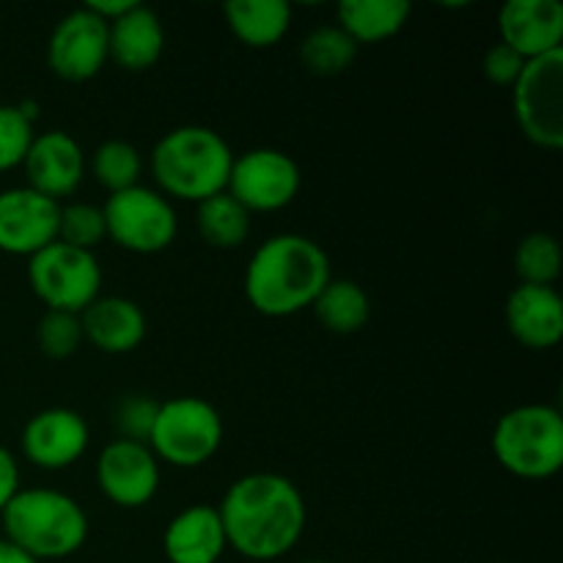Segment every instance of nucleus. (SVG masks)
<instances>
[{
  "instance_id": "27",
  "label": "nucleus",
  "mask_w": 563,
  "mask_h": 563,
  "mask_svg": "<svg viewBox=\"0 0 563 563\" xmlns=\"http://www.w3.org/2000/svg\"><path fill=\"white\" fill-rule=\"evenodd\" d=\"M515 273L520 284L553 286L561 275V245L548 231L522 236L515 251Z\"/></svg>"
},
{
  "instance_id": "10",
  "label": "nucleus",
  "mask_w": 563,
  "mask_h": 563,
  "mask_svg": "<svg viewBox=\"0 0 563 563\" xmlns=\"http://www.w3.org/2000/svg\"><path fill=\"white\" fill-rule=\"evenodd\" d=\"M300 187L302 170L289 154L278 148H251L234 157L225 192L251 214H267L289 207Z\"/></svg>"
},
{
  "instance_id": "18",
  "label": "nucleus",
  "mask_w": 563,
  "mask_h": 563,
  "mask_svg": "<svg viewBox=\"0 0 563 563\" xmlns=\"http://www.w3.org/2000/svg\"><path fill=\"white\" fill-rule=\"evenodd\" d=\"M82 339L104 355H126L146 339V313L126 297H97L80 313Z\"/></svg>"
},
{
  "instance_id": "17",
  "label": "nucleus",
  "mask_w": 563,
  "mask_h": 563,
  "mask_svg": "<svg viewBox=\"0 0 563 563\" xmlns=\"http://www.w3.org/2000/svg\"><path fill=\"white\" fill-rule=\"evenodd\" d=\"M506 324L528 350H553L563 339V300L553 286L520 284L506 300Z\"/></svg>"
},
{
  "instance_id": "5",
  "label": "nucleus",
  "mask_w": 563,
  "mask_h": 563,
  "mask_svg": "<svg viewBox=\"0 0 563 563\" xmlns=\"http://www.w3.org/2000/svg\"><path fill=\"white\" fill-rule=\"evenodd\" d=\"M493 454L504 471L544 482L563 467V418L550 405H522L498 418Z\"/></svg>"
},
{
  "instance_id": "14",
  "label": "nucleus",
  "mask_w": 563,
  "mask_h": 563,
  "mask_svg": "<svg viewBox=\"0 0 563 563\" xmlns=\"http://www.w3.org/2000/svg\"><path fill=\"white\" fill-rule=\"evenodd\" d=\"M91 432L80 412L49 407L36 412L22 429V456L42 471H66L88 451Z\"/></svg>"
},
{
  "instance_id": "22",
  "label": "nucleus",
  "mask_w": 563,
  "mask_h": 563,
  "mask_svg": "<svg viewBox=\"0 0 563 563\" xmlns=\"http://www.w3.org/2000/svg\"><path fill=\"white\" fill-rule=\"evenodd\" d=\"M410 14L412 5L407 0H344L335 9V22L361 47L394 38Z\"/></svg>"
},
{
  "instance_id": "21",
  "label": "nucleus",
  "mask_w": 563,
  "mask_h": 563,
  "mask_svg": "<svg viewBox=\"0 0 563 563\" xmlns=\"http://www.w3.org/2000/svg\"><path fill=\"white\" fill-rule=\"evenodd\" d=\"M223 14L229 31L251 49L275 47L291 27V5L286 0H229Z\"/></svg>"
},
{
  "instance_id": "1",
  "label": "nucleus",
  "mask_w": 563,
  "mask_h": 563,
  "mask_svg": "<svg viewBox=\"0 0 563 563\" xmlns=\"http://www.w3.org/2000/svg\"><path fill=\"white\" fill-rule=\"evenodd\" d=\"M218 515L229 548L247 561L284 559L297 548L308 520L300 487L278 473L236 478Z\"/></svg>"
},
{
  "instance_id": "36",
  "label": "nucleus",
  "mask_w": 563,
  "mask_h": 563,
  "mask_svg": "<svg viewBox=\"0 0 563 563\" xmlns=\"http://www.w3.org/2000/svg\"><path fill=\"white\" fill-rule=\"evenodd\" d=\"M302 563H330V561H302Z\"/></svg>"
},
{
  "instance_id": "16",
  "label": "nucleus",
  "mask_w": 563,
  "mask_h": 563,
  "mask_svg": "<svg viewBox=\"0 0 563 563\" xmlns=\"http://www.w3.org/2000/svg\"><path fill=\"white\" fill-rule=\"evenodd\" d=\"M500 44L533 60L561 49L563 5L559 0H509L498 16Z\"/></svg>"
},
{
  "instance_id": "23",
  "label": "nucleus",
  "mask_w": 563,
  "mask_h": 563,
  "mask_svg": "<svg viewBox=\"0 0 563 563\" xmlns=\"http://www.w3.org/2000/svg\"><path fill=\"white\" fill-rule=\"evenodd\" d=\"M313 313L333 335H355L372 317V300L355 280H333L313 300Z\"/></svg>"
},
{
  "instance_id": "33",
  "label": "nucleus",
  "mask_w": 563,
  "mask_h": 563,
  "mask_svg": "<svg viewBox=\"0 0 563 563\" xmlns=\"http://www.w3.org/2000/svg\"><path fill=\"white\" fill-rule=\"evenodd\" d=\"M20 489V465H16V456L0 445V511L5 509V504H9Z\"/></svg>"
},
{
  "instance_id": "8",
  "label": "nucleus",
  "mask_w": 563,
  "mask_h": 563,
  "mask_svg": "<svg viewBox=\"0 0 563 563\" xmlns=\"http://www.w3.org/2000/svg\"><path fill=\"white\" fill-rule=\"evenodd\" d=\"M27 284L47 311L82 313L102 289V267L97 256L55 240L27 258Z\"/></svg>"
},
{
  "instance_id": "20",
  "label": "nucleus",
  "mask_w": 563,
  "mask_h": 563,
  "mask_svg": "<svg viewBox=\"0 0 563 563\" xmlns=\"http://www.w3.org/2000/svg\"><path fill=\"white\" fill-rule=\"evenodd\" d=\"M165 27L157 11L132 3L126 14L108 25V53L115 66L126 71H146L163 58Z\"/></svg>"
},
{
  "instance_id": "2",
  "label": "nucleus",
  "mask_w": 563,
  "mask_h": 563,
  "mask_svg": "<svg viewBox=\"0 0 563 563\" xmlns=\"http://www.w3.org/2000/svg\"><path fill=\"white\" fill-rule=\"evenodd\" d=\"M330 278V258L319 242L302 234H275L256 247L242 286L253 311L286 319L311 308Z\"/></svg>"
},
{
  "instance_id": "3",
  "label": "nucleus",
  "mask_w": 563,
  "mask_h": 563,
  "mask_svg": "<svg viewBox=\"0 0 563 563\" xmlns=\"http://www.w3.org/2000/svg\"><path fill=\"white\" fill-rule=\"evenodd\" d=\"M148 165L165 198L201 203L225 190L234 152L212 126L185 124L159 137Z\"/></svg>"
},
{
  "instance_id": "6",
  "label": "nucleus",
  "mask_w": 563,
  "mask_h": 563,
  "mask_svg": "<svg viewBox=\"0 0 563 563\" xmlns=\"http://www.w3.org/2000/svg\"><path fill=\"white\" fill-rule=\"evenodd\" d=\"M223 445V418L198 396H176L157 407L148 449L170 467L192 471L212 460Z\"/></svg>"
},
{
  "instance_id": "26",
  "label": "nucleus",
  "mask_w": 563,
  "mask_h": 563,
  "mask_svg": "<svg viewBox=\"0 0 563 563\" xmlns=\"http://www.w3.org/2000/svg\"><path fill=\"white\" fill-rule=\"evenodd\" d=\"M143 174V157L130 141H104L99 143L97 152L91 154V176L97 179L99 187L113 196V192L130 190V187L141 185Z\"/></svg>"
},
{
  "instance_id": "13",
  "label": "nucleus",
  "mask_w": 563,
  "mask_h": 563,
  "mask_svg": "<svg viewBox=\"0 0 563 563\" xmlns=\"http://www.w3.org/2000/svg\"><path fill=\"white\" fill-rule=\"evenodd\" d=\"M99 493L121 509L152 504L159 489V462L152 449L132 440H113L97 460Z\"/></svg>"
},
{
  "instance_id": "12",
  "label": "nucleus",
  "mask_w": 563,
  "mask_h": 563,
  "mask_svg": "<svg viewBox=\"0 0 563 563\" xmlns=\"http://www.w3.org/2000/svg\"><path fill=\"white\" fill-rule=\"evenodd\" d=\"M60 203L31 187L0 192V251L9 256H36L58 240Z\"/></svg>"
},
{
  "instance_id": "9",
  "label": "nucleus",
  "mask_w": 563,
  "mask_h": 563,
  "mask_svg": "<svg viewBox=\"0 0 563 563\" xmlns=\"http://www.w3.org/2000/svg\"><path fill=\"white\" fill-rule=\"evenodd\" d=\"M108 240L137 256L163 253L174 245L179 220L168 198L152 187L135 185L108 196L102 207Z\"/></svg>"
},
{
  "instance_id": "19",
  "label": "nucleus",
  "mask_w": 563,
  "mask_h": 563,
  "mask_svg": "<svg viewBox=\"0 0 563 563\" xmlns=\"http://www.w3.org/2000/svg\"><path fill=\"white\" fill-rule=\"evenodd\" d=\"M168 563H218L229 550L218 509L207 504L187 506L163 533Z\"/></svg>"
},
{
  "instance_id": "7",
  "label": "nucleus",
  "mask_w": 563,
  "mask_h": 563,
  "mask_svg": "<svg viewBox=\"0 0 563 563\" xmlns=\"http://www.w3.org/2000/svg\"><path fill=\"white\" fill-rule=\"evenodd\" d=\"M511 108L522 135L539 148L563 146V49L526 60L511 86Z\"/></svg>"
},
{
  "instance_id": "15",
  "label": "nucleus",
  "mask_w": 563,
  "mask_h": 563,
  "mask_svg": "<svg viewBox=\"0 0 563 563\" xmlns=\"http://www.w3.org/2000/svg\"><path fill=\"white\" fill-rule=\"evenodd\" d=\"M22 168H25V187L60 203V198H69L82 185L86 154L69 132L49 130L33 135Z\"/></svg>"
},
{
  "instance_id": "4",
  "label": "nucleus",
  "mask_w": 563,
  "mask_h": 563,
  "mask_svg": "<svg viewBox=\"0 0 563 563\" xmlns=\"http://www.w3.org/2000/svg\"><path fill=\"white\" fill-rule=\"evenodd\" d=\"M3 539L38 563L75 555L88 539V517L71 495L58 489H20L0 511Z\"/></svg>"
},
{
  "instance_id": "34",
  "label": "nucleus",
  "mask_w": 563,
  "mask_h": 563,
  "mask_svg": "<svg viewBox=\"0 0 563 563\" xmlns=\"http://www.w3.org/2000/svg\"><path fill=\"white\" fill-rule=\"evenodd\" d=\"M132 3H135V0H102V3H99V0H91L88 9H91L99 20H104L110 25V22L119 20L121 14H126V11L132 9Z\"/></svg>"
},
{
  "instance_id": "32",
  "label": "nucleus",
  "mask_w": 563,
  "mask_h": 563,
  "mask_svg": "<svg viewBox=\"0 0 563 563\" xmlns=\"http://www.w3.org/2000/svg\"><path fill=\"white\" fill-rule=\"evenodd\" d=\"M522 69H526V58H520L515 49L506 47V44L500 42L495 44V47H489L487 55H484V75H487V80L495 82V86L511 88Z\"/></svg>"
},
{
  "instance_id": "25",
  "label": "nucleus",
  "mask_w": 563,
  "mask_h": 563,
  "mask_svg": "<svg viewBox=\"0 0 563 563\" xmlns=\"http://www.w3.org/2000/svg\"><path fill=\"white\" fill-rule=\"evenodd\" d=\"M357 58V44L339 25H324L308 33L300 44V60L311 75L335 77Z\"/></svg>"
},
{
  "instance_id": "24",
  "label": "nucleus",
  "mask_w": 563,
  "mask_h": 563,
  "mask_svg": "<svg viewBox=\"0 0 563 563\" xmlns=\"http://www.w3.org/2000/svg\"><path fill=\"white\" fill-rule=\"evenodd\" d=\"M196 218L201 240L218 251H234L251 236V212L225 190L198 203Z\"/></svg>"
},
{
  "instance_id": "35",
  "label": "nucleus",
  "mask_w": 563,
  "mask_h": 563,
  "mask_svg": "<svg viewBox=\"0 0 563 563\" xmlns=\"http://www.w3.org/2000/svg\"><path fill=\"white\" fill-rule=\"evenodd\" d=\"M0 563H38L33 555H27L25 550H20L16 544H11L9 539L0 537Z\"/></svg>"
},
{
  "instance_id": "29",
  "label": "nucleus",
  "mask_w": 563,
  "mask_h": 563,
  "mask_svg": "<svg viewBox=\"0 0 563 563\" xmlns=\"http://www.w3.org/2000/svg\"><path fill=\"white\" fill-rule=\"evenodd\" d=\"M36 341L42 346L44 355L49 361H66L80 350L82 339V324L80 313H66V311H47L38 322Z\"/></svg>"
},
{
  "instance_id": "28",
  "label": "nucleus",
  "mask_w": 563,
  "mask_h": 563,
  "mask_svg": "<svg viewBox=\"0 0 563 563\" xmlns=\"http://www.w3.org/2000/svg\"><path fill=\"white\" fill-rule=\"evenodd\" d=\"M104 240H108V229H104L102 207L77 201L60 207L58 242L77 247V251L93 253Z\"/></svg>"
},
{
  "instance_id": "30",
  "label": "nucleus",
  "mask_w": 563,
  "mask_h": 563,
  "mask_svg": "<svg viewBox=\"0 0 563 563\" xmlns=\"http://www.w3.org/2000/svg\"><path fill=\"white\" fill-rule=\"evenodd\" d=\"M33 135V121H27L16 104H0V174L22 168Z\"/></svg>"
},
{
  "instance_id": "31",
  "label": "nucleus",
  "mask_w": 563,
  "mask_h": 563,
  "mask_svg": "<svg viewBox=\"0 0 563 563\" xmlns=\"http://www.w3.org/2000/svg\"><path fill=\"white\" fill-rule=\"evenodd\" d=\"M157 401L146 396H126L119 401L113 412V427L119 432V440H132V443L148 445L154 418H157Z\"/></svg>"
},
{
  "instance_id": "11",
  "label": "nucleus",
  "mask_w": 563,
  "mask_h": 563,
  "mask_svg": "<svg viewBox=\"0 0 563 563\" xmlns=\"http://www.w3.org/2000/svg\"><path fill=\"white\" fill-rule=\"evenodd\" d=\"M108 60V22L99 20L88 5L69 11L49 33L47 66L60 80H91Z\"/></svg>"
}]
</instances>
